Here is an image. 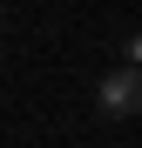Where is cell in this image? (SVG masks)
<instances>
[{"mask_svg":"<svg viewBox=\"0 0 142 148\" xmlns=\"http://www.w3.org/2000/svg\"><path fill=\"white\" fill-rule=\"evenodd\" d=\"M129 67H142V27L129 34Z\"/></svg>","mask_w":142,"mask_h":148,"instance_id":"cell-2","label":"cell"},{"mask_svg":"<svg viewBox=\"0 0 142 148\" xmlns=\"http://www.w3.org/2000/svg\"><path fill=\"white\" fill-rule=\"evenodd\" d=\"M95 101H102V114H115V121H129V114H142V67H108L102 74V88H95Z\"/></svg>","mask_w":142,"mask_h":148,"instance_id":"cell-1","label":"cell"}]
</instances>
